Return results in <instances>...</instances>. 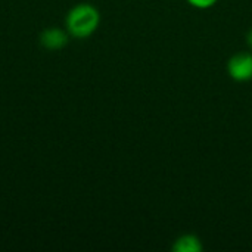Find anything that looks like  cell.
I'll list each match as a JSON object with an SVG mask.
<instances>
[{
	"mask_svg": "<svg viewBox=\"0 0 252 252\" xmlns=\"http://www.w3.org/2000/svg\"><path fill=\"white\" fill-rule=\"evenodd\" d=\"M100 24L99 10L90 3L75 4L66 15L65 27L66 31L75 38L90 37Z\"/></svg>",
	"mask_w": 252,
	"mask_h": 252,
	"instance_id": "cell-1",
	"label": "cell"
},
{
	"mask_svg": "<svg viewBox=\"0 0 252 252\" xmlns=\"http://www.w3.org/2000/svg\"><path fill=\"white\" fill-rule=\"evenodd\" d=\"M227 72L232 80L247 83L252 80V53L238 52L227 61Z\"/></svg>",
	"mask_w": 252,
	"mask_h": 252,
	"instance_id": "cell-2",
	"label": "cell"
},
{
	"mask_svg": "<svg viewBox=\"0 0 252 252\" xmlns=\"http://www.w3.org/2000/svg\"><path fill=\"white\" fill-rule=\"evenodd\" d=\"M68 34H69L68 31H63L56 27H50L41 32L40 43L43 47H46L49 50H59L68 44V40H69Z\"/></svg>",
	"mask_w": 252,
	"mask_h": 252,
	"instance_id": "cell-3",
	"label": "cell"
},
{
	"mask_svg": "<svg viewBox=\"0 0 252 252\" xmlns=\"http://www.w3.org/2000/svg\"><path fill=\"white\" fill-rule=\"evenodd\" d=\"M202 248V242L196 235H183L173 245V251L176 252H201Z\"/></svg>",
	"mask_w": 252,
	"mask_h": 252,
	"instance_id": "cell-4",
	"label": "cell"
},
{
	"mask_svg": "<svg viewBox=\"0 0 252 252\" xmlns=\"http://www.w3.org/2000/svg\"><path fill=\"white\" fill-rule=\"evenodd\" d=\"M217 1H219V0H188V3H189L190 6H193V7H196V9H202V10L216 6Z\"/></svg>",
	"mask_w": 252,
	"mask_h": 252,
	"instance_id": "cell-5",
	"label": "cell"
},
{
	"mask_svg": "<svg viewBox=\"0 0 252 252\" xmlns=\"http://www.w3.org/2000/svg\"><path fill=\"white\" fill-rule=\"evenodd\" d=\"M247 43H248V46L252 49V28L248 31V35H247Z\"/></svg>",
	"mask_w": 252,
	"mask_h": 252,
	"instance_id": "cell-6",
	"label": "cell"
}]
</instances>
